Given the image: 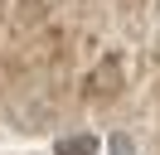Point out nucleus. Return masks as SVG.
Segmentation results:
<instances>
[{
  "label": "nucleus",
  "mask_w": 160,
  "mask_h": 155,
  "mask_svg": "<svg viewBox=\"0 0 160 155\" xmlns=\"http://www.w3.org/2000/svg\"><path fill=\"white\" fill-rule=\"evenodd\" d=\"M97 136H63L58 145H53V155H97Z\"/></svg>",
  "instance_id": "nucleus-1"
}]
</instances>
